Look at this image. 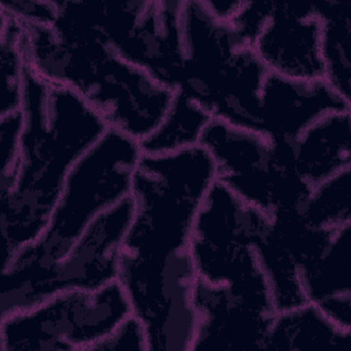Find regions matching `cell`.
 I'll list each match as a JSON object with an SVG mask.
<instances>
[{"label":"cell","instance_id":"cell-11","mask_svg":"<svg viewBox=\"0 0 351 351\" xmlns=\"http://www.w3.org/2000/svg\"><path fill=\"white\" fill-rule=\"evenodd\" d=\"M254 51L269 74L304 81L324 78L315 1L273 3Z\"/></svg>","mask_w":351,"mask_h":351},{"label":"cell","instance_id":"cell-14","mask_svg":"<svg viewBox=\"0 0 351 351\" xmlns=\"http://www.w3.org/2000/svg\"><path fill=\"white\" fill-rule=\"evenodd\" d=\"M350 111L326 114L293 140L298 169L311 186L351 167Z\"/></svg>","mask_w":351,"mask_h":351},{"label":"cell","instance_id":"cell-22","mask_svg":"<svg viewBox=\"0 0 351 351\" xmlns=\"http://www.w3.org/2000/svg\"><path fill=\"white\" fill-rule=\"evenodd\" d=\"M273 3L274 1H243L239 11L229 21V25L244 44L254 47L271 15Z\"/></svg>","mask_w":351,"mask_h":351},{"label":"cell","instance_id":"cell-15","mask_svg":"<svg viewBox=\"0 0 351 351\" xmlns=\"http://www.w3.org/2000/svg\"><path fill=\"white\" fill-rule=\"evenodd\" d=\"M351 330L329 319L315 304L303 303L276 311L262 351L347 350Z\"/></svg>","mask_w":351,"mask_h":351},{"label":"cell","instance_id":"cell-2","mask_svg":"<svg viewBox=\"0 0 351 351\" xmlns=\"http://www.w3.org/2000/svg\"><path fill=\"white\" fill-rule=\"evenodd\" d=\"M21 114L18 159L0 181L3 263L40 237L70 170L108 129L77 93L45 82L29 67Z\"/></svg>","mask_w":351,"mask_h":351},{"label":"cell","instance_id":"cell-13","mask_svg":"<svg viewBox=\"0 0 351 351\" xmlns=\"http://www.w3.org/2000/svg\"><path fill=\"white\" fill-rule=\"evenodd\" d=\"M184 1H144L141 12L115 52L174 92L182 63Z\"/></svg>","mask_w":351,"mask_h":351},{"label":"cell","instance_id":"cell-5","mask_svg":"<svg viewBox=\"0 0 351 351\" xmlns=\"http://www.w3.org/2000/svg\"><path fill=\"white\" fill-rule=\"evenodd\" d=\"M141 156L137 140L107 129L70 170L40 237L7 262L48 266L62 259L99 215L130 197Z\"/></svg>","mask_w":351,"mask_h":351},{"label":"cell","instance_id":"cell-21","mask_svg":"<svg viewBox=\"0 0 351 351\" xmlns=\"http://www.w3.org/2000/svg\"><path fill=\"white\" fill-rule=\"evenodd\" d=\"M0 21L1 73L4 77L0 117H4L21 111L27 63L23 49V26L3 12H0Z\"/></svg>","mask_w":351,"mask_h":351},{"label":"cell","instance_id":"cell-20","mask_svg":"<svg viewBox=\"0 0 351 351\" xmlns=\"http://www.w3.org/2000/svg\"><path fill=\"white\" fill-rule=\"evenodd\" d=\"M302 213L314 226L337 230L351 223V167L313 186Z\"/></svg>","mask_w":351,"mask_h":351},{"label":"cell","instance_id":"cell-10","mask_svg":"<svg viewBox=\"0 0 351 351\" xmlns=\"http://www.w3.org/2000/svg\"><path fill=\"white\" fill-rule=\"evenodd\" d=\"M191 351H262L276 308L263 274L233 284L197 278Z\"/></svg>","mask_w":351,"mask_h":351},{"label":"cell","instance_id":"cell-8","mask_svg":"<svg viewBox=\"0 0 351 351\" xmlns=\"http://www.w3.org/2000/svg\"><path fill=\"white\" fill-rule=\"evenodd\" d=\"M210 155L217 181L266 215L302 210L313 186L296 167H280L262 134L211 119L200 143Z\"/></svg>","mask_w":351,"mask_h":351},{"label":"cell","instance_id":"cell-1","mask_svg":"<svg viewBox=\"0 0 351 351\" xmlns=\"http://www.w3.org/2000/svg\"><path fill=\"white\" fill-rule=\"evenodd\" d=\"M217 181L202 145L169 155L143 154L130 197L117 282L144 326L149 351H191L197 274L191 239L199 208Z\"/></svg>","mask_w":351,"mask_h":351},{"label":"cell","instance_id":"cell-18","mask_svg":"<svg viewBox=\"0 0 351 351\" xmlns=\"http://www.w3.org/2000/svg\"><path fill=\"white\" fill-rule=\"evenodd\" d=\"M213 118L196 103L174 93L158 126L140 141L143 154L169 155L199 145Z\"/></svg>","mask_w":351,"mask_h":351},{"label":"cell","instance_id":"cell-3","mask_svg":"<svg viewBox=\"0 0 351 351\" xmlns=\"http://www.w3.org/2000/svg\"><path fill=\"white\" fill-rule=\"evenodd\" d=\"M23 26V25H22ZM27 67L77 93L106 122L138 143L162 121L173 92L97 40L62 38L52 25L23 26Z\"/></svg>","mask_w":351,"mask_h":351},{"label":"cell","instance_id":"cell-9","mask_svg":"<svg viewBox=\"0 0 351 351\" xmlns=\"http://www.w3.org/2000/svg\"><path fill=\"white\" fill-rule=\"evenodd\" d=\"M266 219L265 213L215 181L199 208L191 239L197 278L232 284L261 274L254 243Z\"/></svg>","mask_w":351,"mask_h":351},{"label":"cell","instance_id":"cell-4","mask_svg":"<svg viewBox=\"0 0 351 351\" xmlns=\"http://www.w3.org/2000/svg\"><path fill=\"white\" fill-rule=\"evenodd\" d=\"M181 33L182 63L173 93L196 103L213 119L255 132L269 73L254 47L197 0L184 1Z\"/></svg>","mask_w":351,"mask_h":351},{"label":"cell","instance_id":"cell-7","mask_svg":"<svg viewBox=\"0 0 351 351\" xmlns=\"http://www.w3.org/2000/svg\"><path fill=\"white\" fill-rule=\"evenodd\" d=\"M130 315L119 284L73 289L0 317V351H90Z\"/></svg>","mask_w":351,"mask_h":351},{"label":"cell","instance_id":"cell-12","mask_svg":"<svg viewBox=\"0 0 351 351\" xmlns=\"http://www.w3.org/2000/svg\"><path fill=\"white\" fill-rule=\"evenodd\" d=\"M351 108L328 82L267 74L259 96L255 132L267 140H295L314 122L339 110Z\"/></svg>","mask_w":351,"mask_h":351},{"label":"cell","instance_id":"cell-16","mask_svg":"<svg viewBox=\"0 0 351 351\" xmlns=\"http://www.w3.org/2000/svg\"><path fill=\"white\" fill-rule=\"evenodd\" d=\"M319 22V47L324 80L346 101L351 103V11L337 0L315 1Z\"/></svg>","mask_w":351,"mask_h":351},{"label":"cell","instance_id":"cell-25","mask_svg":"<svg viewBox=\"0 0 351 351\" xmlns=\"http://www.w3.org/2000/svg\"><path fill=\"white\" fill-rule=\"evenodd\" d=\"M21 111L0 117V181L8 178L15 167L21 145Z\"/></svg>","mask_w":351,"mask_h":351},{"label":"cell","instance_id":"cell-23","mask_svg":"<svg viewBox=\"0 0 351 351\" xmlns=\"http://www.w3.org/2000/svg\"><path fill=\"white\" fill-rule=\"evenodd\" d=\"M149 351L148 339L143 324L134 317H126L121 324H118L107 336L97 341L90 351Z\"/></svg>","mask_w":351,"mask_h":351},{"label":"cell","instance_id":"cell-6","mask_svg":"<svg viewBox=\"0 0 351 351\" xmlns=\"http://www.w3.org/2000/svg\"><path fill=\"white\" fill-rule=\"evenodd\" d=\"M132 215L133 202L128 197L99 215L55 263L3 266L0 317L34 307L64 291H92L115 282L121 248Z\"/></svg>","mask_w":351,"mask_h":351},{"label":"cell","instance_id":"cell-19","mask_svg":"<svg viewBox=\"0 0 351 351\" xmlns=\"http://www.w3.org/2000/svg\"><path fill=\"white\" fill-rule=\"evenodd\" d=\"M254 251L269 285L276 311L288 310L306 303L300 282V270L274 236L269 217L256 236Z\"/></svg>","mask_w":351,"mask_h":351},{"label":"cell","instance_id":"cell-26","mask_svg":"<svg viewBox=\"0 0 351 351\" xmlns=\"http://www.w3.org/2000/svg\"><path fill=\"white\" fill-rule=\"evenodd\" d=\"M203 3L210 14L222 22H229L243 4L240 0H204Z\"/></svg>","mask_w":351,"mask_h":351},{"label":"cell","instance_id":"cell-24","mask_svg":"<svg viewBox=\"0 0 351 351\" xmlns=\"http://www.w3.org/2000/svg\"><path fill=\"white\" fill-rule=\"evenodd\" d=\"M0 10L23 26L52 25L56 16V1L1 0Z\"/></svg>","mask_w":351,"mask_h":351},{"label":"cell","instance_id":"cell-17","mask_svg":"<svg viewBox=\"0 0 351 351\" xmlns=\"http://www.w3.org/2000/svg\"><path fill=\"white\" fill-rule=\"evenodd\" d=\"M306 302L321 303L351 296V223L333 232L318 261L300 273Z\"/></svg>","mask_w":351,"mask_h":351}]
</instances>
